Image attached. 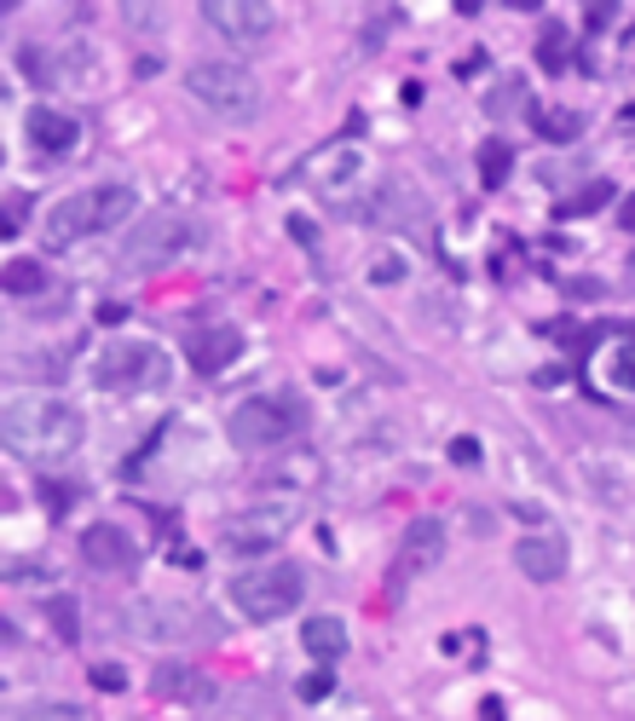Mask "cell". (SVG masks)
Here are the masks:
<instances>
[{"label": "cell", "instance_id": "1", "mask_svg": "<svg viewBox=\"0 0 635 721\" xmlns=\"http://www.w3.org/2000/svg\"><path fill=\"white\" fill-rule=\"evenodd\" d=\"M0 433H7V445L18 456H35V462H53V456H70L75 445L87 439V422L82 410L53 399V393H23L7 404V416H0Z\"/></svg>", "mask_w": 635, "mask_h": 721}, {"label": "cell", "instance_id": "2", "mask_svg": "<svg viewBox=\"0 0 635 721\" xmlns=\"http://www.w3.org/2000/svg\"><path fill=\"white\" fill-rule=\"evenodd\" d=\"M186 93H191L209 116H225V121L261 116V82H254L237 59H197V64L186 70Z\"/></svg>", "mask_w": 635, "mask_h": 721}, {"label": "cell", "instance_id": "3", "mask_svg": "<svg viewBox=\"0 0 635 721\" xmlns=\"http://www.w3.org/2000/svg\"><path fill=\"white\" fill-rule=\"evenodd\" d=\"M300 427H307V404H300L295 393H254V399H243L232 416H225V433H232L237 450L289 445Z\"/></svg>", "mask_w": 635, "mask_h": 721}, {"label": "cell", "instance_id": "4", "mask_svg": "<svg viewBox=\"0 0 635 721\" xmlns=\"http://www.w3.org/2000/svg\"><path fill=\"white\" fill-rule=\"evenodd\" d=\"M93 381L105 393H162L173 381V364L162 347H145V341H110L93 364Z\"/></svg>", "mask_w": 635, "mask_h": 721}, {"label": "cell", "instance_id": "5", "mask_svg": "<svg viewBox=\"0 0 635 721\" xmlns=\"http://www.w3.org/2000/svg\"><path fill=\"white\" fill-rule=\"evenodd\" d=\"M307 601V577L295 565H248L243 577H232V606L254 624H272V617H289Z\"/></svg>", "mask_w": 635, "mask_h": 721}, {"label": "cell", "instance_id": "6", "mask_svg": "<svg viewBox=\"0 0 635 721\" xmlns=\"http://www.w3.org/2000/svg\"><path fill=\"white\" fill-rule=\"evenodd\" d=\"M197 237L191 231V220L186 214H173V209H162V214H150V220H139L134 231H127V243H121V261L134 266V272H150V266H168L173 254H186V243Z\"/></svg>", "mask_w": 635, "mask_h": 721}, {"label": "cell", "instance_id": "7", "mask_svg": "<svg viewBox=\"0 0 635 721\" xmlns=\"http://www.w3.org/2000/svg\"><path fill=\"white\" fill-rule=\"evenodd\" d=\"M202 23H214V30L237 46H261L272 35V7H261V0H209Z\"/></svg>", "mask_w": 635, "mask_h": 721}, {"label": "cell", "instance_id": "8", "mask_svg": "<svg viewBox=\"0 0 635 721\" xmlns=\"http://www.w3.org/2000/svg\"><path fill=\"white\" fill-rule=\"evenodd\" d=\"M23 139H30V150L35 157H46V162H64L75 145H82V121L75 116H64V110H46V105H35L30 116H23Z\"/></svg>", "mask_w": 635, "mask_h": 721}, {"label": "cell", "instance_id": "9", "mask_svg": "<svg viewBox=\"0 0 635 721\" xmlns=\"http://www.w3.org/2000/svg\"><path fill=\"white\" fill-rule=\"evenodd\" d=\"M515 565L531 583H554L567 572V537L561 531H526L520 549H515Z\"/></svg>", "mask_w": 635, "mask_h": 721}, {"label": "cell", "instance_id": "10", "mask_svg": "<svg viewBox=\"0 0 635 721\" xmlns=\"http://www.w3.org/2000/svg\"><path fill=\"white\" fill-rule=\"evenodd\" d=\"M237 352H243V335L232 324H209V329H197L191 335V370L197 375H220V370H232L237 364Z\"/></svg>", "mask_w": 635, "mask_h": 721}, {"label": "cell", "instance_id": "11", "mask_svg": "<svg viewBox=\"0 0 635 721\" xmlns=\"http://www.w3.org/2000/svg\"><path fill=\"white\" fill-rule=\"evenodd\" d=\"M127 617H134V635H145V640H180L197 629V612L173 606V601H139Z\"/></svg>", "mask_w": 635, "mask_h": 721}, {"label": "cell", "instance_id": "12", "mask_svg": "<svg viewBox=\"0 0 635 721\" xmlns=\"http://www.w3.org/2000/svg\"><path fill=\"white\" fill-rule=\"evenodd\" d=\"M82 554H87V565H98V572H134V565H139V543L127 531H116V526L82 531Z\"/></svg>", "mask_w": 635, "mask_h": 721}, {"label": "cell", "instance_id": "13", "mask_svg": "<svg viewBox=\"0 0 635 721\" xmlns=\"http://www.w3.org/2000/svg\"><path fill=\"white\" fill-rule=\"evenodd\" d=\"M440 554H445V526L416 520L399 543V577H416V572H427V565H440Z\"/></svg>", "mask_w": 635, "mask_h": 721}, {"label": "cell", "instance_id": "14", "mask_svg": "<svg viewBox=\"0 0 635 721\" xmlns=\"http://www.w3.org/2000/svg\"><path fill=\"white\" fill-rule=\"evenodd\" d=\"M300 647H307L318 664H336L347 653V624L341 617H307V624H300Z\"/></svg>", "mask_w": 635, "mask_h": 721}, {"label": "cell", "instance_id": "15", "mask_svg": "<svg viewBox=\"0 0 635 721\" xmlns=\"http://www.w3.org/2000/svg\"><path fill=\"white\" fill-rule=\"evenodd\" d=\"M82 231H93V197H64L59 209H53V220H46V243H75Z\"/></svg>", "mask_w": 635, "mask_h": 721}, {"label": "cell", "instance_id": "16", "mask_svg": "<svg viewBox=\"0 0 635 721\" xmlns=\"http://www.w3.org/2000/svg\"><path fill=\"white\" fill-rule=\"evenodd\" d=\"M87 197H93V231L127 225V220H134V209H139L134 185H98V191H87Z\"/></svg>", "mask_w": 635, "mask_h": 721}, {"label": "cell", "instance_id": "17", "mask_svg": "<svg viewBox=\"0 0 635 721\" xmlns=\"http://www.w3.org/2000/svg\"><path fill=\"white\" fill-rule=\"evenodd\" d=\"M284 526V513H272V520H232V531H225V549H237V554H261V549H272L277 531Z\"/></svg>", "mask_w": 635, "mask_h": 721}, {"label": "cell", "instance_id": "18", "mask_svg": "<svg viewBox=\"0 0 635 721\" xmlns=\"http://www.w3.org/2000/svg\"><path fill=\"white\" fill-rule=\"evenodd\" d=\"M46 289V266L41 261H12L7 266V295L18 300V295H41Z\"/></svg>", "mask_w": 635, "mask_h": 721}, {"label": "cell", "instance_id": "19", "mask_svg": "<svg viewBox=\"0 0 635 721\" xmlns=\"http://www.w3.org/2000/svg\"><path fill=\"white\" fill-rule=\"evenodd\" d=\"M157 687H162V692H180V699H209V681H202L197 669H186V664L162 669V676H157Z\"/></svg>", "mask_w": 635, "mask_h": 721}, {"label": "cell", "instance_id": "20", "mask_svg": "<svg viewBox=\"0 0 635 721\" xmlns=\"http://www.w3.org/2000/svg\"><path fill=\"white\" fill-rule=\"evenodd\" d=\"M508 162H515V157H508V145L502 139H491L486 150H479V185H502V179H508Z\"/></svg>", "mask_w": 635, "mask_h": 721}, {"label": "cell", "instance_id": "21", "mask_svg": "<svg viewBox=\"0 0 635 721\" xmlns=\"http://www.w3.org/2000/svg\"><path fill=\"white\" fill-rule=\"evenodd\" d=\"M606 388L635 393V347H613V358H606Z\"/></svg>", "mask_w": 635, "mask_h": 721}, {"label": "cell", "instance_id": "22", "mask_svg": "<svg viewBox=\"0 0 635 721\" xmlns=\"http://www.w3.org/2000/svg\"><path fill=\"white\" fill-rule=\"evenodd\" d=\"M606 197H613V185H606V179H595L590 191H578V197H567V202H561V220H572V214H595Z\"/></svg>", "mask_w": 635, "mask_h": 721}, {"label": "cell", "instance_id": "23", "mask_svg": "<svg viewBox=\"0 0 635 721\" xmlns=\"http://www.w3.org/2000/svg\"><path fill=\"white\" fill-rule=\"evenodd\" d=\"M538 134H549V139H578L583 121H578L572 110H543V116H538Z\"/></svg>", "mask_w": 635, "mask_h": 721}, {"label": "cell", "instance_id": "24", "mask_svg": "<svg viewBox=\"0 0 635 721\" xmlns=\"http://www.w3.org/2000/svg\"><path fill=\"white\" fill-rule=\"evenodd\" d=\"M18 721H82V710H75V704H59V699H46V704L18 710Z\"/></svg>", "mask_w": 635, "mask_h": 721}, {"label": "cell", "instance_id": "25", "mask_svg": "<svg viewBox=\"0 0 635 721\" xmlns=\"http://www.w3.org/2000/svg\"><path fill=\"white\" fill-rule=\"evenodd\" d=\"M538 59H543L549 70H561V64H567V30H561V23H549V30H543V46H538Z\"/></svg>", "mask_w": 635, "mask_h": 721}, {"label": "cell", "instance_id": "26", "mask_svg": "<svg viewBox=\"0 0 635 721\" xmlns=\"http://www.w3.org/2000/svg\"><path fill=\"white\" fill-rule=\"evenodd\" d=\"M329 692H336V676H329V669H313L307 681H300V699L307 704H318V699H329Z\"/></svg>", "mask_w": 635, "mask_h": 721}, {"label": "cell", "instance_id": "27", "mask_svg": "<svg viewBox=\"0 0 635 721\" xmlns=\"http://www.w3.org/2000/svg\"><path fill=\"white\" fill-rule=\"evenodd\" d=\"M53 629H59L64 647H70L75 635H82V629H75V601H53Z\"/></svg>", "mask_w": 635, "mask_h": 721}, {"label": "cell", "instance_id": "28", "mask_svg": "<svg viewBox=\"0 0 635 721\" xmlns=\"http://www.w3.org/2000/svg\"><path fill=\"white\" fill-rule=\"evenodd\" d=\"M93 687H98V692H121V687H127L121 664H98V669H93Z\"/></svg>", "mask_w": 635, "mask_h": 721}, {"label": "cell", "instance_id": "29", "mask_svg": "<svg viewBox=\"0 0 635 721\" xmlns=\"http://www.w3.org/2000/svg\"><path fill=\"white\" fill-rule=\"evenodd\" d=\"M23 209H30V197H7V237L23 231Z\"/></svg>", "mask_w": 635, "mask_h": 721}, {"label": "cell", "instance_id": "30", "mask_svg": "<svg viewBox=\"0 0 635 721\" xmlns=\"http://www.w3.org/2000/svg\"><path fill=\"white\" fill-rule=\"evenodd\" d=\"M451 462H456V468H474V462H479V439H456V445H451Z\"/></svg>", "mask_w": 635, "mask_h": 721}, {"label": "cell", "instance_id": "31", "mask_svg": "<svg viewBox=\"0 0 635 721\" xmlns=\"http://www.w3.org/2000/svg\"><path fill=\"white\" fill-rule=\"evenodd\" d=\"M399 277H404L399 261H381V266H375V283H399Z\"/></svg>", "mask_w": 635, "mask_h": 721}, {"label": "cell", "instance_id": "32", "mask_svg": "<svg viewBox=\"0 0 635 721\" xmlns=\"http://www.w3.org/2000/svg\"><path fill=\"white\" fill-rule=\"evenodd\" d=\"M618 225H624V231H635V197H624V202H618Z\"/></svg>", "mask_w": 635, "mask_h": 721}, {"label": "cell", "instance_id": "33", "mask_svg": "<svg viewBox=\"0 0 635 721\" xmlns=\"http://www.w3.org/2000/svg\"><path fill=\"white\" fill-rule=\"evenodd\" d=\"M479 721H502V699H486V704H479Z\"/></svg>", "mask_w": 635, "mask_h": 721}]
</instances>
